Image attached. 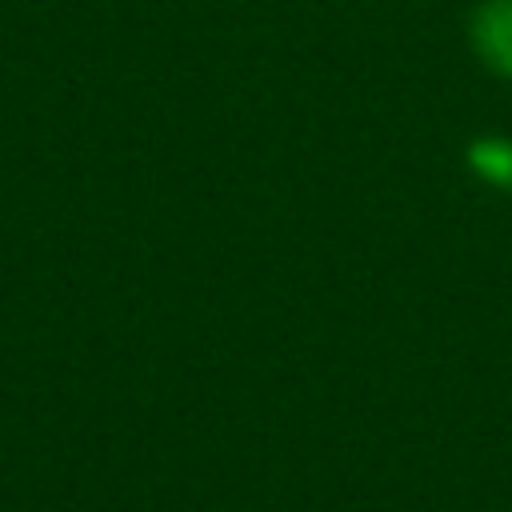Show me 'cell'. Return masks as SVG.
<instances>
[{"mask_svg": "<svg viewBox=\"0 0 512 512\" xmlns=\"http://www.w3.org/2000/svg\"><path fill=\"white\" fill-rule=\"evenodd\" d=\"M468 48L500 80H512V0H480L468 12Z\"/></svg>", "mask_w": 512, "mask_h": 512, "instance_id": "6da1fadb", "label": "cell"}, {"mask_svg": "<svg viewBox=\"0 0 512 512\" xmlns=\"http://www.w3.org/2000/svg\"><path fill=\"white\" fill-rule=\"evenodd\" d=\"M472 176H480L484 184L512 192V140L508 136H476L464 152Z\"/></svg>", "mask_w": 512, "mask_h": 512, "instance_id": "7a4b0ae2", "label": "cell"}]
</instances>
